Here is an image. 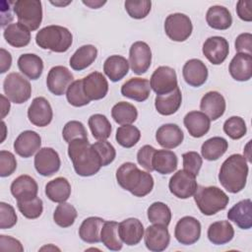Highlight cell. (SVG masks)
I'll use <instances>...</instances> for the list:
<instances>
[{
	"mask_svg": "<svg viewBox=\"0 0 252 252\" xmlns=\"http://www.w3.org/2000/svg\"><path fill=\"white\" fill-rule=\"evenodd\" d=\"M168 188L171 194L179 199L190 198L198 188L196 176L184 169H180L170 177Z\"/></svg>",
	"mask_w": 252,
	"mask_h": 252,
	"instance_id": "9c48e42d",
	"label": "cell"
},
{
	"mask_svg": "<svg viewBox=\"0 0 252 252\" xmlns=\"http://www.w3.org/2000/svg\"><path fill=\"white\" fill-rule=\"evenodd\" d=\"M78 216L77 210L69 203H59L53 213V220L60 227H69L74 222Z\"/></svg>",
	"mask_w": 252,
	"mask_h": 252,
	"instance_id": "7bdbcfd3",
	"label": "cell"
},
{
	"mask_svg": "<svg viewBox=\"0 0 252 252\" xmlns=\"http://www.w3.org/2000/svg\"><path fill=\"white\" fill-rule=\"evenodd\" d=\"M182 102V94L180 89L177 87L169 94L157 95L155 99V107L157 111L164 116L175 113Z\"/></svg>",
	"mask_w": 252,
	"mask_h": 252,
	"instance_id": "f1b7e54d",
	"label": "cell"
},
{
	"mask_svg": "<svg viewBox=\"0 0 252 252\" xmlns=\"http://www.w3.org/2000/svg\"><path fill=\"white\" fill-rule=\"evenodd\" d=\"M68 156L72 160L76 173L80 176H92L102 166L97 152L88 139H76L68 145Z\"/></svg>",
	"mask_w": 252,
	"mask_h": 252,
	"instance_id": "6da1fadb",
	"label": "cell"
},
{
	"mask_svg": "<svg viewBox=\"0 0 252 252\" xmlns=\"http://www.w3.org/2000/svg\"><path fill=\"white\" fill-rule=\"evenodd\" d=\"M51 4H53V5H55V6H65V5H68L69 3H71V1H68V2H64V3H62V2H53V1H51L50 2Z\"/></svg>",
	"mask_w": 252,
	"mask_h": 252,
	"instance_id": "03108f58",
	"label": "cell"
},
{
	"mask_svg": "<svg viewBox=\"0 0 252 252\" xmlns=\"http://www.w3.org/2000/svg\"><path fill=\"white\" fill-rule=\"evenodd\" d=\"M3 90L6 96L17 104L26 102L32 94L30 82L17 72L8 74L3 82Z\"/></svg>",
	"mask_w": 252,
	"mask_h": 252,
	"instance_id": "52a82bcc",
	"label": "cell"
},
{
	"mask_svg": "<svg viewBox=\"0 0 252 252\" xmlns=\"http://www.w3.org/2000/svg\"><path fill=\"white\" fill-rule=\"evenodd\" d=\"M117 183L124 190L136 197H145L154 188V178L151 173L143 171L134 162L122 163L116 171Z\"/></svg>",
	"mask_w": 252,
	"mask_h": 252,
	"instance_id": "7a4b0ae2",
	"label": "cell"
},
{
	"mask_svg": "<svg viewBox=\"0 0 252 252\" xmlns=\"http://www.w3.org/2000/svg\"><path fill=\"white\" fill-rule=\"evenodd\" d=\"M177 156L169 150H157L153 158V168L159 174H169L177 168Z\"/></svg>",
	"mask_w": 252,
	"mask_h": 252,
	"instance_id": "8d00e7d4",
	"label": "cell"
},
{
	"mask_svg": "<svg viewBox=\"0 0 252 252\" xmlns=\"http://www.w3.org/2000/svg\"><path fill=\"white\" fill-rule=\"evenodd\" d=\"M62 136L68 144L76 139H88V133L84 124L77 120L69 121L62 130Z\"/></svg>",
	"mask_w": 252,
	"mask_h": 252,
	"instance_id": "f907efd6",
	"label": "cell"
},
{
	"mask_svg": "<svg viewBox=\"0 0 252 252\" xmlns=\"http://www.w3.org/2000/svg\"><path fill=\"white\" fill-rule=\"evenodd\" d=\"M88 123L94 139L98 141H102L109 138L112 127L105 115H102L99 113L93 114L89 118Z\"/></svg>",
	"mask_w": 252,
	"mask_h": 252,
	"instance_id": "b9f144b4",
	"label": "cell"
},
{
	"mask_svg": "<svg viewBox=\"0 0 252 252\" xmlns=\"http://www.w3.org/2000/svg\"><path fill=\"white\" fill-rule=\"evenodd\" d=\"M61 165L58 153L52 148H41L34 157L35 170L42 176H51Z\"/></svg>",
	"mask_w": 252,
	"mask_h": 252,
	"instance_id": "5bb4252c",
	"label": "cell"
},
{
	"mask_svg": "<svg viewBox=\"0 0 252 252\" xmlns=\"http://www.w3.org/2000/svg\"><path fill=\"white\" fill-rule=\"evenodd\" d=\"M17 168L15 156L9 151H0V176L7 177L14 173Z\"/></svg>",
	"mask_w": 252,
	"mask_h": 252,
	"instance_id": "db71d44e",
	"label": "cell"
},
{
	"mask_svg": "<svg viewBox=\"0 0 252 252\" xmlns=\"http://www.w3.org/2000/svg\"><path fill=\"white\" fill-rule=\"evenodd\" d=\"M19 70L31 80H37L43 71L42 59L33 53L22 54L18 59Z\"/></svg>",
	"mask_w": 252,
	"mask_h": 252,
	"instance_id": "d6a6232c",
	"label": "cell"
},
{
	"mask_svg": "<svg viewBox=\"0 0 252 252\" xmlns=\"http://www.w3.org/2000/svg\"><path fill=\"white\" fill-rule=\"evenodd\" d=\"M194 200L200 212L205 216H213L226 208L228 196L217 186H198Z\"/></svg>",
	"mask_w": 252,
	"mask_h": 252,
	"instance_id": "5b68a950",
	"label": "cell"
},
{
	"mask_svg": "<svg viewBox=\"0 0 252 252\" xmlns=\"http://www.w3.org/2000/svg\"><path fill=\"white\" fill-rule=\"evenodd\" d=\"M227 219L241 229H249L252 226V202L250 199L236 203L227 213Z\"/></svg>",
	"mask_w": 252,
	"mask_h": 252,
	"instance_id": "83f0119b",
	"label": "cell"
},
{
	"mask_svg": "<svg viewBox=\"0 0 252 252\" xmlns=\"http://www.w3.org/2000/svg\"><path fill=\"white\" fill-rule=\"evenodd\" d=\"M41 138L39 134L32 130L22 132L14 142V150L22 158H31L40 150Z\"/></svg>",
	"mask_w": 252,
	"mask_h": 252,
	"instance_id": "d6986e66",
	"label": "cell"
},
{
	"mask_svg": "<svg viewBox=\"0 0 252 252\" xmlns=\"http://www.w3.org/2000/svg\"><path fill=\"white\" fill-rule=\"evenodd\" d=\"M0 73L3 74L7 72L12 65V56L4 48L0 49Z\"/></svg>",
	"mask_w": 252,
	"mask_h": 252,
	"instance_id": "6125c7cd",
	"label": "cell"
},
{
	"mask_svg": "<svg viewBox=\"0 0 252 252\" xmlns=\"http://www.w3.org/2000/svg\"><path fill=\"white\" fill-rule=\"evenodd\" d=\"M152 62V51L145 41L134 42L129 50V65L137 75L146 73Z\"/></svg>",
	"mask_w": 252,
	"mask_h": 252,
	"instance_id": "7c38bea8",
	"label": "cell"
},
{
	"mask_svg": "<svg viewBox=\"0 0 252 252\" xmlns=\"http://www.w3.org/2000/svg\"><path fill=\"white\" fill-rule=\"evenodd\" d=\"M73 74L65 66L52 67L46 77V86L50 93L55 95H62L69 86L74 82Z\"/></svg>",
	"mask_w": 252,
	"mask_h": 252,
	"instance_id": "4fadbf2b",
	"label": "cell"
},
{
	"mask_svg": "<svg viewBox=\"0 0 252 252\" xmlns=\"http://www.w3.org/2000/svg\"><path fill=\"white\" fill-rule=\"evenodd\" d=\"M207 24L215 30H227L232 24V17L227 8L220 5L212 6L206 14Z\"/></svg>",
	"mask_w": 252,
	"mask_h": 252,
	"instance_id": "e575fe53",
	"label": "cell"
},
{
	"mask_svg": "<svg viewBox=\"0 0 252 252\" xmlns=\"http://www.w3.org/2000/svg\"><path fill=\"white\" fill-rule=\"evenodd\" d=\"M66 97L68 102L75 106L81 107L90 103V99L86 95L83 88V79L74 81L66 91Z\"/></svg>",
	"mask_w": 252,
	"mask_h": 252,
	"instance_id": "bcb514c9",
	"label": "cell"
},
{
	"mask_svg": "<svg viewBox=\"0 0 252 252\" xmlns=\"http://www.w3.org/2000/svg\"><path fill=\"white\" fill-rule=\"evenodd\" d=\"M104 220L98 217H90L83 220L79 228L80 238L87 243H98L100 241V231Z\"/></svg>",
	"mask_w": 252,
	"mask_h": 252,
	"instance_id": "836d02e7",
	"label": "cell"
},
{
	"mask_svg": "<svg viewBox=\"0 0 252 252\" xmlns=\"http://www.w3.org/2000/svg\"><path fill=\"white\" fill-rule=\"evenodd\" d=\"M184 139L182 130L176 124L167 123L161 125L156 133L157 142L164 149H174L178 147Z\"/></svg>",
	"mask_w": 252,
	"mask_h": 252,
	"instance_id": "d4e9b609",
	"label": "cell"
},
{
	"mask_svg": "<svg viewBox=\"0 0 252 252\" xmlns=\"http://www.w3.org/2000/svg\"><path fill=\"white\" fill-rule=\"evenodd\" d=\"M3 35L8 44L17 48L27 46L31 41V31L19 22L8 25Z\"/></svg>",
	"mask_w": 252,
	"mask_h": 252,
	"instance_id": "f546056e",
	"label": "cell"
},
{
	"mask_svg": "<svg viewBox=\"0 0 252 252\" xmlns=\"http://www.w3.org/2000/svg\"><path fill=\"white\" fill-rule=\"evenodd\" d=\"M124 7L131 18L141 20L146 18L150 13L152 2L150 0H126L124 3Z\"/></svg>",
	"mask_w": 252,
	"mask_h": 252,
	"instance_id": "681fc988",
	"label": "cell"
},
{
	"mask_svg": "<svg viewBox=\"0 0 252 252\" xmlns=\"http://www.w3.org/2000/svg\"><path fill=\"white\" fill-rule=\"evenodd\" d=\"M176 240L183 245H191L197 242L201 236L200 221L190 216L181 218L174 228Z\"/></svg>",
	"mask_w": 252,
	"mask_h": 252,
	"instance_id": "8fae6325",
	"label": "cell"
},
{
	"mask_svg": "<svg viewBox=\"0 0 252 252\" xmlns=\"http://www.w3.org/2000/svg\"><path fill=\"white\" fill-rule=\"evenodd\" d=\"M141 138L140 130L131 124L122 125L117 128L115 139L116 142L123 148H132L134 147Z\"/></svg>",
	"mask_w": 252,
	"mask_h": 252,
	"instance_id": "ee69618b",
	"label": "cell"
},
{
	"mask_svg": "<svg viewBox=\"0 0 252 252\" xmlns=\"http://www.w3.org/2000/svg\"><path fill=\"white\" fill-rule=\"evenodd\" d=\"M192 31V22L185 14H170L164 21V32L173 41H185L191 35Z\"/></svg>",
	"mask_w": 252,
	"mask_h": 252,
	"instance_id": "ba28073f",
	"label": "cell"
},
{
	"mask_svg": "<svg viewBox=\"0 0 252 252\" xmlns=\"http://www.w3.org/2000/svg\"><path fill=\"white\" fill-rule=\"evenodd\" d=\"M83 88L90 100H98L107 94L108 83L101 73L94 71L83 78Z\"/></svg>",
	"mask_w": 252,
	"mask_h": 252,
	"instance_id": "ac0fdd59",
	"label": "cell"
},
{
	"mask_svg": "<svg viewBox=\"0 0 252 252\" xmlns=\"http://www.w3.org/2000/svg\"><path fill=\"white\" fill-rule=\"evenodd\" d=\"M228 148L227 141L222 137H213L205 141L201 147L202 157L207 160H217L224 155Z\"/></svg>",
	"mask_w": 252,
	"mask_h": 252,
	"instance_id": "ab89813d",
	"label": "cell"
},
{
	"mask_svg": "<svg viewBox=\"0 0 252 252\" xmlns=\"http://www.w3.org/2000/svg\"><path fill=\"white\" fill-rule=\"evenodd\" d=\"M83 3H84L85 5H87V6H89V7L92 8V9H97V8H99L100 6L104 5V4L106 3V1H99V0H95V1H94V0H89V1H86V0H83Z\"/></svg>",
	"mask_w": 252,
	"mask_h": 252,
	"instance_id": "e7e4bbea",
	"label": "cell"
},
{
	"mask_svg": "<svg viewBox=\"0 0 252 252\" xmlns=\"http://www.w3.org/2000/svg\"><path fill=\"white\" fill-rule=\"evenodd\" d=\"M0 250L2 251H19L23 252L24 247L21 242L11 236L7 235H0Z\"/></svg>",
	"mask_w": 252,
	"mask_h": 252,
	"instance_id": "680465c9",
	"label": "cell"
},
{
	"mask_svg": "<svg viewBox=\"0 0 252 252\" xmlns=\"http://www.w3.org/2000/svg\"><path fill=\"white\" fill-rule=\"evenodd\" d=\"M93 147L99 155L102 166H106L114 160L116 157V151L114 147L106 140L95 142L94 144H93Z\"/></svg>",
	"mask_w": 252,
	"mask_h": 252,
	"instance_id": "816d5d0a",
	"label": "cell"
},
{
	"mask_svg": "<svg viewBox=\"0 0 252 252\" xmlns=\"http://www.w3.org/2000/svg\"><path fill=\"white\" fill-rule=\"evenodd\" d=\"M207 235L213 244L223 245L232 240L234 229L228 220H219L210 224Z\"/></svg>",
	"mask_w": 252,
	"mask_h": 252,
	"instance_id": "4dcf8cb0",
	"label": "cell"
},
{
	"mask_svg": "<svg viewBox=\"0 0 252 252\" xmlns=\"http://www.w3.org/2000/svg\"><path fill=\"white\" fill-rule=\"evenodd\" d=\"M252 1L251 0H240L236 4L237 16L245 22L252 21Z\"/></svg>",
	"mask_w": 252,
	"mask_h": 252,
	"instance_id": "91938a15",
	"label": "cell"
},
{
	"mask_svg": "<svg viewBox=\"0 0 252 252\" xmlns=\"http://www.w3.org/2000/svg\"><path fill=\"white\" fill-rule=\"evenodd\" d=\"M150 86L157 95L171 93L178 87L175 70L168 66L158 67L151 76Z\"/></svg>",
	"mask_w": 252,
	"mask_h": 252,
	"instance_id": "30bf717a",
	"label": "cell"
},
{
	"mask_svg": "<svg viewBox=\"0 0 252 252\" xmlns=\"http://www.w3.org/2000/svg\"><path fill=\"white\" fill-rule=\"evenodd\" d=\"M97 56V49L94 45L86 44L79 47L71 56L69 64L75 71H82L91 66Z\"/></svg>",
	"mask_w": 252,
	"mask_h": 252,
	"instance_id": "d590c367",
	"label": "cell"
},
{
	"mask_svg": "<svg viewBox=\"0 0 252 252\" xmlns=\"http://www.w3.org/2000/svg\"><path fill=\"white\" fill-rule=\"evenodd\" d=\"M118 233L123 243L133 246L142 240L144 236V226L138 219L129 218L119 222Z\"/></svg>",
	"mask_w": 252,
	"mask_h": 252,
	"instance_id": "7402d4cb",
	"label": "cell"
},
{
	"mask_svg": "<svg viewBox=\"0 0 252 252\" xmlns=\"http://www.w3.org/2000/svg\"><path fill=\"white\" fill-rule=\"evenodd\" d=\"M225 99L221 94L211 91L205 94L200 102V109L210 120H217L221 117L225 111Z\"/></svg>",
	"mask_w": 252,
	"mask_h": 252,
	"instance_id": "44dd1931",
	"label": "cell"
},
{
	"mask_svg": "<svg viewBox=\"0 0 252 252\" xmlns=\"http://www.w3.org/2000/svg\"><path fill=\"white\" fill-rule=\"evenodd\" d=\"M45 194L52 202H66L71 195V185L65 177H56L45 185Z\"/></svg>",
	"mask_w": 252,
	"mask_h": 252,
	"instance_id": "74e56055",
	"label": "cell"
},
{
	"mask_svg": "<svg viewBox=\"0 0 252 252\" xmlns=\"http://www.w3.org/2000/svg\"><path fill=\"white\" fill-rule=\"evenodd\" d=\"M184 126L189 134L194 138H201L206 135L211 127L210 118L202 111H190L183 119Z\"/></svg>",
	"mask_w": 252,
	"mask_h": 252,
	"instance_id": "4316f807",
	"label": "cell"
},
{
	"mask_svg": "<svg viewBox=\"0 0 252 252\" xmlns=\"http://www.w3.org/2000/svg\"><path fill=\"white\" fill-rule=\"evenodd\" d=\"M235 49L238 53L252 55V34L249 32L240 33L235 39Z\"/></svg>",
	"mask_w": 252,
	"mask_h": 252,
	"instance_id": "6f0895ef",
	"label": "cell"
},
{
	"mask_svg": "<svg viewBox=\"0 0 252 252\" xmlns=\"http://www.w3.org/2000/svg\"><path fill=\"white\" fill-rule=\"evenodd\" d=\"M228 71L235 81H249L252 77V55L237 53L231 59Z\"/></svg>",
	"mask_w": 252,
	"mask_h": 252,
	"instance_id": "484cf974",
	"label": "cell"
},
{
	"mask_svg": "<svg viewBox=\"0 0 252 252\" xmlns=\"http://www.w3.org/2000/svg\"><path fill=\"white\" fill-rule=\"evenodd\" d=\"M118 226L119 223L114 220L104 221L100 231V241L111 251H119L123 245L118 233Z\"/></svg>",
	"mask_w": 252,
	"mask_h": 252,
	"instance_id": "f35d334b",
	"label": "cell"
},
{
	"mask_svg": "<svg viewBox=\"0 0 252 252\" xmlns=\"http://www.w3.org/2000/svg\"><path fill=\"white\" fill-rule=\"evenodd\" d=\"M13 10L19 23L30 31L39 28L42 21V5L39 0H18L13 4Z\"/></svg>",
	"mask_w": 252,
	"mask_h": 252,
	"instance_id": "8992f818",
	"label": "cell"
},
{
	"mask_svg": "<svg viewBox=\"0 0 252 252\" xmlns=\"http://www.w3.org/2000/svg\"><path fill=\"white\" fill-rule=\"evenodd\" d=\"M11 193L17 201H25L37 196L38 186L30 175L23 174L14 179L11 184Z\"/></svg>",
	"mask_w": 252,
	"mask_h": 252,
	"instance_id": "603a6c76",
	"label": "cell"
},
{
	"mask_svg": "<svg viewBox=\"0 0 252 252\" xmlns=\"http://www.w3.org/2000/svg\"><path fill=\"white\" fill-rule=\"evenodd\" d=\"M145 245L153 252H161L168 247L170 234L166 225L154 223L149 225L145 231Z\"/></svg>",
	"mask_w": 252,
	"mask_h": 252,
	"instance_id": "9a60e30c",
	"label": "cell"
},
{
	"mask_svg": "<svg viewBox=\"0 0 252 252\" xmlns=\"http://www.w3.org/2000/svg\"><path fill=\"white\" fill-rule=\"evenodd\" d=\"M148 219L152 223L168 225L171 220V211L162 202H155L148 208Z\"/></svg>",
	"mask_w": 252,
	"mask_h": 252,
	"instance_id": "f6af8a7d",
	"label": "cell"
},
{
	"mask_svg": "<svg viewBox=\"0 0 252 252\" xmlns=\"http://www.w3.org/2000/svg\"><path fill=\"white\" fill-rule=\"evenodd\" d=\"M17 207L20 213L30 220L39 218L43 211L42 200L37 196L25 201H17Z\"/></svg>",
	"mask_w": 252,
	"mask_h": 252,
	"instance_id": "7dc6e473",
	"label": "cell"
},
{
	"mask_svg": "<svg viewBox=\"0 0 252 252\" xmlns=\"http://www.w3.org/2000/svg\"><path fill=\"white\" fill-rule=\"evenodd\" d=\"M129 71V61L121 55H111L103 63V72L112 82L123 79Z\"/></svg>",
	"mask_w": 252,
	"mask_h": 252,
	"instance_id": "1f68e13d",
	"label": "cell"
},
{
	"mask_svg": "<svg viewBox=\"0 0 252 252\" xmlns=\"http://www.w3.org/2000/svg\"><path fill=\"white\" fill-rule=\"evenodd\" d=\"M111 116L117 124L128 125L136 121L138 111L133 104L127 101H120L113 105L111 109Z\"/></svg>",
	"mask_w": 252,
	"mask_h": 252,
	"instance_id": "60d3db41",
	"label": "cell"
},
{
	"mask_svg": "<svg viewBox=\"0 0 252 252\" xmlns=\"http://www.w3.org/2000/svg\"><path fill=\"white\" fill-rule=\"evenodd\" d=\"M35 42L42 49L62 53L66 52L71 47L73 35L67 28L51 25L44 27L37 32Z\"/></svg>",
	"mask_w": 252,
	"mask_h": 252,
	"instance_id": "277c9868",
	"label": "cell"
},
{
	"mask_svg": "<svg viewBox=\"0 0 252 252\" xmlns=\"http://www.w3.org/2000/svg\"><path fill=\"white\" fill-rule=\"evenodd\" d=\"M184 170L197 176L203 164L201 156L197 152H187L182 155Z\"/></svg>",
	"mask_w": 252,
	"mask_h": 252,
	"instance_id": "11a10c76",
	"label": "cell"
},
{
	"mask_svg": "<svg viewBox=\"0 0 252 252\" xmlns=\"http://www.w3.org/2000/svg\"><path fill=\"white\" fill-rule=\"evenodd\" d=\"M1 97V118H5V116L9 113L10 110V99L8 97H5L3 94L0 95Z\"/></svg>",
	"mask_w": 252,
	"mask_h": 252,
	"instance_id": "be15d7a7",
	"label": "cell"
},
{
	"mask_svg": "<svg viewBox=\"0 0 252 252\" xmlns=\"http://www.w3.org/2000/svg\"><path fill=\"white\" fill-rule=\"evenodd\" d=\"M248 164L245 157L239 154L229 156L221 164L219 180L221 186L230 193H238L244 189L248 176Z\"/></svg>",
	"mask_w": 252,
	"mask_h": 252,
	"instance_id": "3957f363",
	"label": "cell"
},
{
	"mask_svg": "<svg viewBox=\"0 0 252 252\" xmlns=\"http://www.w3.org/2000/svg\"><path fill=\"white\" fill-rule=\"evenodd\" d=\"M28 117L31 123L37 127H45L50 124L53 111L48 100L43 96L33 98L28 109Z\"/></svg>",
	"mask_w": 252,
	"mask_h": 252,
	"instance_id": "e0dca14e",
	"label": "cell"
},
{
	"mask_svg": "<svg viewBox=\"0 0 252 252\" xmlns=\"http://www.w3.org/2000/svg\"><path fill=\"white\" fill-rule=\"evenodd\" d=\"M17 223V215L14 208L5 202L0 203V228L9 229Z\"/></svg>",
	"mask_w": 252,
	"mask_h": 252,
	"instance_id": "f5cc1de1",
	"label": "cell"
},
{
	"mask_svg": "<svg viewBox=\"0 0 252 252\" xmlns=\"http://www.w3.org/2000/svg\"><path fill=\"white\" fill-rule=\"evenodd\" d=\"M202 51L204 56L212 64L220 65L226 59L229 52V45L224 37L215 35L205 40Z\"/></svg>",
	"mask_w": 252,
	"mask_h": 252,
	"instance_id": "2e32d148",
	"label": "cell"
},
{
	"mask_svg": "<svg viewBox=\"0 0 252 252\" xmlns=\"http://www.w3.org/2000/svg\"><path fill=\"white\" fill-rule=\"evenodd\" d=\"M182 75L189 86L198 88L204 85L207 81L208 68L202 60L193 58L184 64L182 68Z\"/></svg>",
	"mask_w": 252,
	"mask_h": 252,
	"instance_id": "ffe728a7",
	"label": "cell"
},
{
	"mask_svg": "<svg viewBox=\"0 0 252 252\" xmlns=\"http://www.w3.org/2000/svg\"><path fill=\"white\" fill-rule=\"evenodd\" d=\"M150 81L143 78H131L121 87L122 95L136 101H145L150 96Z\"/></svg>",
	"mask_w": 252,
	"mask_h": 252,
	"instance_id": "cb8c5ba5",
	"label": "cell"
},
{
	"mask_svg": "<svg viewBox=\"0 0 252 252\" xmlns=\"http://www.w3.org/2000/svg\"><path fill=\"white\" fill-rule=\"evenodd\" d=\"M223 131L232 140H238L246 134V123L239 116H231L223 123Z\"/></svg>",
	"mask_w": 252,
	"mask_h": 252,
	"instance_id": "c3c4849f",
	"label": "cell"
},
{
	"mask_svg": "<svg viewBox=\"0 0 252 252\" xmlns=\"http://www.w3.org/2000/svg\"><path fill=\"white\" fill-rule=\"evenodd\" d=\"M156 149L153 146L145 145L137 153V160L140 165H142L149 172L153 171V158L156 153Z\"/></svg>",
	"mask_w": 252,
	"mask_h": 252,
	"instance_id": "9f6ffc18",
	"label": "cell"
},
{
	"mask_svg": "<svg viewBox=\"0 0 252 252\" xmlns=\"http://www.w3.org/2000/svg\"><path fill=\"white\" fill-rule=\"evenodd\" d=\"M14 4L12 1L7 2V7H5L4 2H1V26L5 27L8 23H10L13 20V14L11 11V5Z\"/></svg>",
	"mask_w": 252,
	"mask_h": 252,
	"instance_id": "94428289",
	"label": "cell"
}]
</instances>
